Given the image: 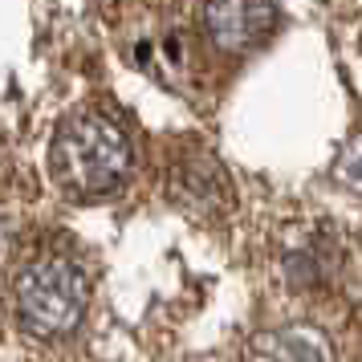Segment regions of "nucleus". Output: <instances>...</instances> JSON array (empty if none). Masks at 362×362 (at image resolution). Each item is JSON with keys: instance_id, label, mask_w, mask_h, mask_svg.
<instances>
[{"instance_id": "nucleus-2", "label": "nucleus", "mask_w": 362, "mask_h": 362, "mask_svg": "<svg viewBox=\"0 0 362 362\" xmlns=\"http://www.w3.org/2000/svg\"><path fill=\"white\" fill-rule=\"evenodd\" d=\"M86 305H90L86 273L57 252L29 257L13 277V310L29 338L41 342L66 338L69 329H78Z\"/></svg>"}, {"instance_id": "nucleus-4", "label": "nucleus", "mask_w": 362, "mask_h": 362, "mask_svg": "<svg viewBox=\"0 0 362 362\" xmlns=\"http://www.w3.org/2000/svg\"><path fill=\"white\" fill-rule=\"evenodd\" d=\"M171 196L180 208H187L192 216H220L232 208V180L220 171L216 159L208 155H192L175 167L171 175Z\"/></svg>"}, {"instance_id": "nucleus-1", "label": "nucleus", "mask_w": 362, "mask_h": 362, "mask_svg": "<svg viewBox=\"0 0 362 362\" xmlns=\"http://www.w3.org/2000/svg\"><path fill=\"white\" fill-rule=\"evenodd\" d=\"M134 147L102 110H74L49 143V175L69 199H102L131 180Z\"/></svg>"}, {"instance_id": "nucleus-3", "label": "nucleus", "mask_w": 362, "mask_h": 362, "mask_svg": "<svg viewBox=\"0 0 362 362\" xmlns=\"http://www.w3.org/2000/svg\"><path fill=\"white\" fill-rule=\"evenodd\" d=\"M199 25L216 49L248 53L277 25L273 0H199Z\"/></svg>"}, {"instance_id": "nucleus-5", "label": "nucleus", "mask_w": 362, "mask_h": 362, "mask_svg": "<svg viewBox=\"0 0 362 362\" xmlns=\"http://www.w3.org/2000/svg\"><path fill=\"white\" fill-rule=\"evenodd\" d=\"M252 362H334V350L313 326H281L252 342Z\"/></svg>"}, {"instance_id": "nucleus-6", "label": "nucleus", "mask_w": 362, "mask_h": 362, "mask_svg": "<svg viewBox=\"0 0 362 362\" xmlns=\"http://www.w3.org/2000/svg\"><path fill=\"white\" fill-rule=\"evenodd\" d=\"M334 180L342 183L346 192L362 196V131L350 134L338 147V155H334Z\"/></svg>"}]
</instances>
